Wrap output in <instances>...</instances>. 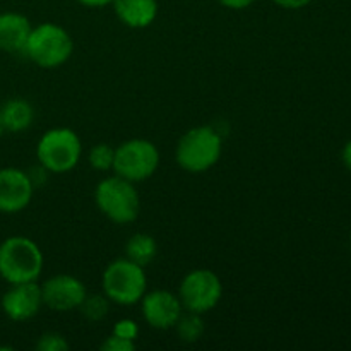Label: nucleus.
I'll return each mask as SVG.
<instances>
[{
    "mask_svg": "<svg viewBox=\"0 0 351 351\" xmlns=\"http://www.w3.org/2000/svg\"><path fill=\"white\" fill-rule=\"evenodd\" d=\"M43 263L41 249L27 237L14 235L0 243V278L9 285L38 281Z\"/></svg>",
    "mask_w": 351,
    "mask_h": 351,
    "instance_id": "1",
    "label": "nucleus"
},
{
    "mask_svg": "<svg viewBox=\"0 0 351 351\" xmlns=\"http://www.w3.org/2000/svg\"><path fill=\"white\" fill-rule=\"evenodd\" d=\"M223 141L218 130L209 125H199L187 130L178 139L175 158L182 170L189 173H204L221 158Z\"/></svg>",
    "mask_w": 351,
    "mask_h": 351,
    "instance_id": "2",
    "label": "nucleus"
},
{
    "mask_svg": "<svg viewBox=\"0 0 351 351\" xmlns=\"http://www.w3.org/2000/svg\"><path fill=\"white\" fill-rule=\"evenodd\" d=\"M74 51V41L65 27L43 23L33 27L23 53L41 69H57L67 64Z\"/></svg>",
    "mask_w": 351,
    "mask_h": 351,
    "instance_id": "3",
    "label": "nucleus"
},
{
    "mask_svg": "<svg viewBox=\"0 0 351 351\" xmlns=\"http://www.w3.org/2000/svg\"><path fill=\"white\" fill-rule=\"evenodd\" d=\"M95 201L99 211L113 223L127 225L139 216L141 199L132 182L113 175L96 185Z\"/></svg>",
    "mask_w": 351,
    "mask_h": 351,
    "instance_id": "4",
    "label": "nucleus"
},
{
    "mask_svg": "<svg viewBox=\"0 0 351 351\" xmlns=\"http://www.w3.org/2000/svg\"><path fill=\"white\" fill-rule=\"evenodd\" d=\"M82 154V144L77 134L69 127L50 129L40 137L36 158L50 173H67L77 167Z\"/></svg>",
    "mask_w": 351,
    "mask_h": 351,
    "instance_id": "5",
    "label": "nucleus"
},
{
    "mask_svg": "<svg viewBox=\"0 0 351 351\" xmlns=\"http://www.w3.org/2000/svg\"><path fill=\"white\" fill-rule=\"evenodd\" d=\"M101 288L110 302L120 305L137 304L147 291V278L144 267L127 257L113 261L103 271Z\"/></svg>",
    "mask_w": 351,
    "mask_h": 351,
    "instance_id": "6",
    "label": "nucleus"
},
{
    "mask_svg": "<svg viewBox=\"0 0 351 351\" xmlns=\"http://www.w3.org/2000/svg\"><path fill=\"white\" fill-rule=\"evenodd\" d=\"M160 167V151L147 139H129L115 147L113 168L115 175L132 182H143L153 177Z\"/></svg>",
    "mask_w": 351,
    "mask_h": 351,
    "instance_id": "7",
    "label": "nucleus"
},
{
    "mask_svg": "<svg viewBox=\"0 0 351 351\" xmlns=\"http://www.w3.org/2000/svg\"><path fill=\"white\" fill-rule=\"evenodd\" d=\"M223 297L221 280L211 269H194L180 283L178 298L182 307L194 314H206L219 304Z\"/></svg>",
    "mask_w": 351,
    "mask_h": 351,
    "instance_id": "8",
    "label": "nucleus"
},
{
    "mask_svg": "<svg viewBox=\"0 0 351 351\" xmlns=\"http://www.w3.org/2000/svg\"><path fill=\"white\" fill-rule=\"evenodd\" d=\"M43 305L55 312H71L79 308L88 295L84 283L71 274H57L40 285Z\"/></svg>",
    "mask_w": 351,
    "mask_h": 351,
    "instance_id": "9",
    "label": "nucleus"
},
{
    "mask_svg": "<svg viewBox=\"0 0 351 351\" xmlns=\"http://www.w3.org/2000/svg\"><path fill=\"white\" fill-rule=\"evenodd\" d=\"M141 312L151 328L167 331L175 328L180 315L184 314V307L178 295L168 290H154L146 291L141 298Z\"/></svg>",
    "mask_w": 351,
    "mask_h": 351,
    "instance_id": "10",
    "label": "nucleus"
},
{
    "mask_svg": "<svg viewBox=\"0 0 351 351\" xmlns=\"http://www.w3.org/2000/svg\"><path fill=\"white\" fill-rule=\"evenodd\" d=\"M34 185L29 175L19 168L7 167L0 170V213L14 215L29 206Z\"/></svg>",
    "mask_w": 351,
    "mask_h": 351,
    "instance_id": "11",
    "label": "nucleus"
},
{
    "mask_svg": "<svg viewBox=\"0 0 351 351\" xmlns=\"http://www.w3.org/2000/svg\"><path fill=\"white\" fill-rule=\"evenodd\" d=\"M2 311L10 321L24 322L33 319L43 307L41 288L36 281L10 285L9 290L2 295Z\"/></svg>",
    "mask_w": 351,
    "mask_h": 351,
    "instance_id": "12",
    "label": "nucleus"
},
{
    "mask_svg": "<svg viewBox=\"0 0 351 351\" xmlns=\"http://www.w3.org/2000/svg\"><path fill=\"white\" fill-rule=\"evenodd\" d=\"M31 29H33V26H31L29 19L23 14H0V51H5V53L24 51Z\"/></svg>",
    "mask_w": 351,
    "mask_h": 351,
    "instance_id": "13",
    "label": "nucleus"
},
{
    "mask_svg": "<svg viewBox=\"0 0 351 351\" xmlns=\"http://www.w3.org/2000/svg\"><path fill=\"white\" fill-rule=\"evenodd\" d=\"M112 3L120 23L132 29L151 26L158 16L156 0H113Z\"/></svg>",
    "mask_w": 351,
    "mask_h": 351,
    "instance_id": "14",
    "label": "nucleus"
},
{
    "mask_svg": "<svg viewBox=\"0 0 351 351\" xmlns=\"http://www.w3.org/2000/svg\"><path fill=\"white\" fill-rule=\"evenodd\" d=\"M33 106H31L29 101H26L23 98L9 99L0 108V123H2V129L7 130V132H24L26 129H29V125L33 123Z\"/></svg>",
    "mask_w": 351,
    "mask_h": 351,
    "instance_id": "15",
    "label": "nucleus"
},
{
    "mask_svg": "<svg viewBox=\"0 0 351 351\" xmlns=\"http://www.w3.org/2000/svg\"><path fill=\"white\" fill-rule=\"evenodd\" d=\"M158 254V243L154 237L147 233H136L127 240L125 245V257L139 266L146 267L154 261Z\"/></svg>",
    "mask_w": 351,
    "mask_h": 351,
    "instance_id": "16",
    "label": "nucleus"
},
{
    "mask_svg": "<svg viewBox=\"0 0 351 351\" xmlns=\"http://www.w3.org/2000/svg\"><path fill=\"white\" fill-rule=\"evenodd\" d=\"M175 329H177L180 341L195 343L204 335V321L201 319V314L189 312V314L180 315V319L175 324Z\"/></svg>",
    "mask_w": 351,
    "mask_h": 351,
    "instance_id": "17",
    "label": "nucleus"
},
{
    "mask_svg": "<svg viewBox=\"0 0 351 351\" xmlns=\"http://www.w3.org/2000/svg\"><path fill=\"white\" fill-rule=\"evenodd\" d=\"M82 317L89 322H101L110 312V300L105 293L86 295L82 304L79 305Z\"/></svg>",
    "mask_w": 351,
    "mask_h": 351,
    "instance_id": "18",
    "label": "nucleus"
},
{
    "mask_svg": "<svg viewBox=\"0 0 351 351\" xmlns=\"http://www.w3.org/2000/svg\"><path fill=\"white\" fill-rule=\"evenodd\" d=\"M113 160H115V147H112L110 144L99 143L89 151V156H88L89 165L98 171L112 170Z\"/></svg>",
    "mask_w": 351,
    "mask_h": 351,
    "instance_id": "19",
    "label": "nucleus"
},
{
    "mask_svg": "<svg viewBox=\"0 0 351 351\" xmlns=\"http://www.w3.org/2000/svg\"><path fill=\"white\" fill-rule=\"evenodd\" d=\"M36 350L40 351H67L69 343L58 332H45L36 343Z\"/></svg>",
    "mask_w": 351,
    "mask_h": 351,
    "instance_id": "20",
    "label": "nucleus"
},
{
    "mask_svg": "<svg viewBox=\"0 0 351 351\" xmlns=\"http://www.w3.org/2000/svg\"><path fill=\"white\" fill-rule=\"evenodd\" d=\"M113 335L120 336V338L130 339V341H136L137 336H139V326L132 319H120L113 326Z\"/></svg>",
    "mask_w": 351,
    "mask_h": 351,
    "instance_id": "21",
    "label": "nucleus"
},
{
    "mask_svg": "<svg viewBox=\"0 0 351 351\" xmlns=\"http://www.w3.org/2000/svg\"><path fill=\"white\" fill-rule=\"evenodd\" d=\"M103 351H134L136 350V341H130V339L120 338L117 335H110L105 341L101 343Z\"/></svg>",
    "mask_w": 351,
    "mask_h": 351,
    "instance_id": "22",
    "label": "nucleus"
},
{
    "mask_svg": "<svg viewBox=\"0 0 351 351\" xmlns=\"http://www.w3.org/2000/svg\"><path fill=\"white\" fill-rule=\"evenodd\" d=\"M273 2L276 3V5L283 7V9L295 10V9H302V7L308 5L312 0H273Z\"/></svg>",
    "mask_w": 351,
    "mask_h": 351,
    "instance_id": "23",
    "label": "nucleus"
},
{
    "mask_svg": "<svg viewBox=\"0 0 351 351\" xmlns=\"http://www.w3.org/2000/svg\"><path fill=\"white\" fill-rule=\"evenodd\" d=\"M221 5L228 7V9H233V10H240V9H247V7L252 5L256 0H218Z\"/></svg>",
    "mask_w": 351,
    "mask_h": 351,
    "instance_id": "24",
    "label": "nucleus"
},
{
    "mask_svg": "<svg viewBox=\"0 0 351 351\" xmlns=\"http://www.w3.org/2000/svg\"><path fill=\"white\" fill-rule=\"evenodd\" d=\"M77 2L88 7H105L108 3H112L113 0H77Z\"/></svg>",
    "mask_w": 351,
    "mask_h": 351,
    "instance_id": "25",
    "label": "nucleus"
},
{
    "mask_svg": "<svg viewBox=\"0 0 351 351\" xmlns=\"http://www.w3.org/2000/svg\"><path fill=\"white\" fill-rule=\"evenodd\" d=\"M343 161H345L346 168L351 171V141L346 143L345 149H343Z\"/></svg>",
    "mask_w": 351,
    "mask_h": 351,
    "instance_id": "26",
    "label": "nucleus"
},
{
    "mask_svg": "<svg viewBox=\"0 0 351 351\" xmlns=\"http://www.w3.org/2000/svg\"><path fill=\"white\" fill-rule=\"evenodd\" d=\"M3 132V129H2V123H0V134H2Z\"/></svg>",
    "mask_w": 351,
    "mask_h": 351,
    "instance_id": "27",
    "label": "nucleus"
}]
</instances>
